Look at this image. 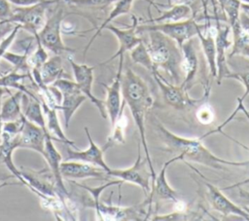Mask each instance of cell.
Returning a JSON list of instances; mask_svg holds the SVG:
<instances>
[{"label":"cell","mask_w":249,"mask_h":221,"mask_svg":"<svg viewBox=\"0 0 249 221\" xmlns=\"http://www.w3.org/2000/svg\"><path fill=\"white\" fill-rule=\"evenodd\" d=\"M122 95L130 110L131 116L138 129L139 139L144 148L145 159L151 170L153 182L157 174L150 157L145 129V118L147 111L153 104V98L147 84L130 68H127L122 75Z\"/></svg>","instance_id":"6da1fadb"},{"label":"cell","mask_w":249,"mask_h":221,"mask_svg":"<svg viewBox=\"0 0 249 221\" xmlns=\"http://www.w3.org/2000/svg\"><path fill=\"white\" fill-rule=\"evenodd\" d=\"M156 129L163 144L164 150L175 154V156L179 155L182 161L188 160L215 169H224V166H249V160L235 162L217 157L202 144L200 138H188L174 134L160 123L156 125Z\"/></svg>","instance_id":"7a4b0ae2"},{"label":"cell","mask_w":249,"mask_h":221,"mask_svg":"<svg viewBox=\"0 0 249 221\" xmlns=\"http://www.w3.org/2000/svg\"><path fill=\"white\" fill-rule=\"evenodd\" d=\"M148 40L145 43L151 58L157 68L166 71L171 79V83L180 85L184 79L182 70L183 55L178 44L163 33L151 30L148 31Z\"/></svg>","instance_id":"3957f363"},{"label":"cell","mask_w":249,"mask_h":221,"mask_svg":"<svg viewBox=\"0 0 249 221\" xmlns=\"http://www.w3.org/2000/svg\"><path fill=\"white\" fill-rule=\"evenodd\" d=\"M207 23L205 24H198L194 18H190L180 21H172V22H159V23H150V24H141L136 25L135 31L137 34L148 32L151 30H157L164 35L168 36L169 38L173 39L178 46H181L188 40L193 39L195 36H197L198 32L203 30Z\"/></svg>","instance_id":"277c9868"},{"label":"cell","mask_w":249,"mask_h":221,"mask_svg":"<svg viewBox=\"0 0 249 221\" xmlns=\"http://www.w3.org/2000/svg\"><path fill=\"white\" fill-rule=\"evenodd\" d=\"M54 0H43L38 4L27 7H17L12 10L7 19L0 21V24L16 23L20 24L21 28L27 30L32 35L38 33L47 20V11Z\"/></svg>","instance_id":"5b68a950"},{"label":"cell","mask_w":249,"mask_h":221,"mask_svg":"<svg viewBox=\"0 0 249 221\" xmlns=\"http://www.w3.org/2000/svg\"><path fill=\"white\" fill-rule=\"evenodd\" d=\"M213 4L214 19H215V45H216V64H217V83L221 84L223 79L228 78L229 74L231 72L228 65L227 60V50L231 46L232 39H230V34L231 33V26L229 24H224L220 20L217 0H211Z\"/></svg>","instance_id":"8992f818"},{"label":"cell","mask_w":249,"mask_h":221,"mask_svg":"<svg viewBox=\"0 0 249 221\" xmlns=\"http://www.w3.org/2000/svg\"><path fill=\"white\" fill-rule=\"evenodd\" d=\"M64 17L63 8H57L47 18L42 29L36 33L44 48L53 52L55 55H60L65 52L74 53V50L65 46L61 38V24Z\"/></svg>","instance_id":"52a82bcc"},{"label":"cell","mask_w":249,"mask_h":221,"mask_svg":"<svg viewBox=\"0 0 249 221\" xmlns=\"http://www.w3.org/2000/svg\"><path fill=\"white\" fill-rule=\"evenodd\" d=\"M141 141H138L137 157L133 165L126 168H110L106 173L108 176L116 177L123 182H128L139 186L148 195L151 191L150 180L152 178V173L149 168L146 159L142 160L141 155Z\"/></svg>","instance_id":"ba28073f"},{"label":"cell","mask_w":249,"mask_h":221,"mask_svg":"<svg viewBox=\"0 0 249 221\" xmlns=\"http://www.w3.org/2000/svg\"><path fill=\"white\" fill-rule=\"evenodd\" d=\"M152 75L156 83L158 84L166 104L176 110H185L187 108L194 107L197 104H200L202 102L201 100H204L206 97V92L199 99H194L190 97V95L188 94V91L183 86L169 83L160 74L158 70L154 71Z\"/></svg>","instance_id":"9c48e42d"},{"label":"cell","mask_w":249,"mask_h":221,"mask_svg":"<svg viewBox=\"0 0 249 221\" xmlns=\"http://www.w3.org/2000/svg\"><path fill=\"white\" fill-rule=\"evenodd\" d=\"M60 92L62 98L57 110H60L63 114L65 129H68L72 116L81 104L87 99V96L79 90L75 81H71L66 78H59L53 84Z\"/></svg>","instance_id":"30bf717a"},{"label":"cell","mask_w":249,"mask_h":221,"mask_svg":"<svg viewBox=\"0 0 249 221\" xmlns=\"http://www.w3.org/2000/svg\"><path fill=\"white\" fill-rule=\"evenodd\" d=\"M68 61L71 65L73 75L75 82L79 88V90L87 96L88 99L90 100L92 104L95 105V107L98 109L101 117L103 119L107 118V113L105 109V103L104 100H101L97 98L92 93V83H93V66H89L85 63H77L73 60L72 57H68Z\"/></svg>","instance_id":"8fae6325"},{"label":"cell","mask_w":249,"mask_h":221,"mask_svg":"<svg viewBox=\"0 0 249 221\" xmlns=\"http://www.w3.org/2000/svg\"><path fill=\"white\" fill-rule=\"evenodd\" d=\"M180 160L182 159L179 155H176L175 157L171 158L170 160H168L163 164L160 172L156 175L155 180L152 182L151 191L147 195V200L149 201L150 206L152 205V203L154 202V200L171 202L174 203H179L181 202L179 194L168 184L166 179V170L168 166L172 163Z\"/></svg>","instance_id":"7c38bea8"},{"label":"cell","mask_w":249,"mask_h":221,"mask_svg":"<svg viewBox=\"0 0 249 221\" xmlns=\"http://www.w3.org/2000/svg\"><path fill=\"white\" fill-rule=\"evenodd\" d=\"M124 56L119 57V66L117 74L110 86L102 84L106 90V98L104 100L107 117L110 120L111 128H113L119 118L122 108L124 106V100L121 101L122 95V75H123Z\"/></svg>","instance_id":"4fadbf2b"},{"label":"cell","mask_w":249,"mask_h":221,"mask_svg":"<svg viewBox=\"0 0 249 221\" xmlns=\"http://www.w3.org/2000/svg\"><path fill=\"white\" fill-rule=\"evenodd\" d=\"M204 185L207 189L206 196L208 203L214 210L220 212L225 216L235 215L249 221V209L247 208V206L240 207L239 205L231 202L228 197H226L223 192L215 185L206 181L204 182Z\"/></svg>","instance_id":"5bb4252c"},{"label":"cell","mask_w":249,"mask_h":221,"mask_svg":"<svg viewBox=\"0 0 249 221\" xmlns=\"http://www.w3.org/2000/svg\"><path fill=\"white\" fill-rule=\"evenodd\" d=\"M85 132L86 135L89 139V147L86 150L83 151H77V150H73L71 149L70 145H67L66 148V153H67V161H79V162H83V163H87V164H90L93 166H96L100 168H102L103 170H105L106 172L111 168L108 166V165L105 163L104 160V152L107 150L104 146L102 148H100L98 145L95 144V142L93 141L89 129L86 127L85 129Z\"/></svg>","instance_id":"9a60e30c"},{"label":"cell","mask_w":249,"mask_h":221,"mask_svg":"<svg viewBox=\"0 0 249 221\" xmlns=\"http://www.w3.org/2000/svg\"><path fill=\"white\" fill-rule=\"evenodd\" d=\"M44 159L49 165V167L52 171L54 185L56 188V193L59 198L63 201L65 197H67L68 192L63 183L62 175L60 172V164L62 162V157L60 153L57 151L53 144V139L52 135L47 132L46 133V140H45V155Z\"/></svg>","instance_id":"2e32d148"},{"label":"cell","mask_w":249,"mask_h":221,"mask_svg":"<svg viewBox=\"0 0 249 221\" xmlns=\"http://www.w3.org/2000/svg\"><path fill=\"white\" fill-rule=\"evenodd\" d=\"M132 19H133L132 25L128 28H125V29L116 27L113 24H108V25L105 26L104 29H108L109 31H111L117 37V40H118V43H119V48H118V51L116 52L115 55H113L110 58H108L104 62L100 63V65H104V64L112 61L113 59L117 58V57L124 56L126 52H130L136 45H138L143 40L142 38L137 36V33L135 31V28H136V25H137L136 18L132 17Z\"/></svg>","instance_id":"e0dca14e"},{"label":"cell","mask_w":249,"mask_h":221,"mask_svg":"<svg viewBox=\"0 0 249 221\" xmlns=\"http://www.w3.org/2000/svg\"><path fill=\"white\" fill-rule=\"evenodd\" d=\"M60 172L62 177L70 179H105V177H108L106 171L103 170L102 168L79 161H66L63 163L61 162Z\"/></svg>","instance_id":"ac0fdd59"},{"label":"cell","mask_w":249,"mask_h":221,"mask_svg":"<svg viewBox=\"0 0 249 221\" xmlns=\"http://www.w3.org/2000/svg\"><path fill=\"white\" fill-rule=\"evenodd\" d=\"M23 125L19 132V148H27L45 155L46 133L40 127L28 121L22 114Z\"/></svg>","instance_id":"d6986e66"},{"label":"cell","mask_w":249,"mask_h":221,"mask_svg":"<svg viewBox=\"0 0 249 221\" xmlns=\"http://www.w3.org/2000/svg\"><path fill=\"white\" fill-rule=\"evenodd\" d=\"M181 51L183 55L182 70L184 73V79L180 85L188 91L191 88V85L195 80L198 70V58L193 39L186 41L181 46Z\"/></svg>","instance_id":"ffe728a7"},{"label":"cell","mask_w":249,"mask_h":221,"mask_svg":"<svg viewBox=\"0 0 249 221\" xmlns=\"http://www.w3.org/2000/svg\"><path fill=\"white\" fill-rule=\"evenodd\" d=\"M0 143V159L4 162L8 169L17 177L21 184L26 185L24 179L21 176L20 170L18 169L13 162V153L17 148H19V133L11 135L7 132H3L1 135Z\"/></svg>","instance_id":"44dd1931"},{"label":"cell","mask_w":249,"mask_h":221,"mask_svg":"<svg viewBox=\"0 0 249 221\" xmlns=\"http://www.w3.org/2000/svg\"><path fill=\"white\" fill-rule=\"evenodd\" d=\"M21 110L23 116L28 121L40 127L45 132H49L46 126L43 107L37 97H32L23 92L21 97Z\"/></svg>","instance_id":"7402d4cb"},{"label":"cell","mask_w":249,"mask_h":221,"mask_svg":"<svg viewBox=\"0 0 249 221\" xmlns=\"http://www.w3.org/2000/svg\"><path fill=\"white\" fill-rule=\"evenodd\" d=\"M210 23L207 26L198 32L197 37L199 38L202 52L205 55L210 75L213 78L217 77V64H216V45H215V36L213 34V28L210 27Z\"/></svg>","instance_id":"603a6c76"},{"label":"cell","mask_w":249,"mask_h":221,"mask_svg":"<svg viewBox=\"0 0 249 221\" xmlns=\"http://www.w3.org/2000/svg\"><path fill=\"white\" fill-rule=\"evenodd\" d=\"M42 107H43L44 113L47 116V122H46L47 129L49 133L52 135L53 139L55 141L64 143L66 145H70L71 147H74L75 142L69 139L65 135L64 131L62 130V128L59 124V120L57 117V109L48 105L44 100H42Z\"/></svg>","instance_id":"cb8c5ba5"},{"label":"cell","mask_w":249,"mask_h":221,"mask_svg":"<svg viewBox=\"0 0 249 221\" xmlns=\"http://www.w3.org/2000/svg\"><path fill=\"white\" fill-rule=\"evenodd\" d=\"M231 29L232 43L229 56L240 55L249 58V33L241 27L239 21L231 26Z\"/></svg>","instance_id":"d4e9b609"},{"label":"cell","mask_w":249,"mask_h":221,"mask_svg":"<svg viewBox=\"0 0 249 221\" xmlns=\"http://www.w3.org/2000/svg\"><path fill=\"white\" fill-rule=\"evenodd\" d=\"M193 10L190 6L185 4H175L168 10L160 13L157 18H151L145 23H159V22H172L180 21L192 18Z\"/></svg>","instance_id":"484cf974"},{"label":"cell","mask_w":249,"mask_h":221,"mask_svg":"<svg viewBox=\"0 0 249 221\" xmlns=\"http://www.w3.org/2000/svg\"><path fill=\"white\" fill-rule=\"evenodd\" d=\"M134 0H118L116 1L114 4V7L112 9V11L110 12V14L107 16V18L104 19V21L98 26V28L96 29L95 33L92 35V37L90 38V40L89 41V43L87 44L85 50H84V58L86 57V54L88 52V50L89 49L90 45L93 43V41L96 39V37L101 33V31L105 28L106 25L110 24L115 18H117L120 16L128 14L130 12V9L132 7Z\"/></svg>","instance_id":"4316f807"},{"label":"cell","mask_w":249,"mask_h":221,"mask_svg":"<svg viewBox=\"0 0 249 221\" xmlns=\"http://www.w3.org/2000/svg\"><path fill=\"white\" fill-rule=\"evenodd\" d=\"M22 92L18 91L16 93H11L10 96L1 104L0 117L3 122L15 121L22 115L21 97Z\"/></svg>","instance_id":"83f0119b"},{"label":"cell","mask_w":249,"mask_h":221,"mask_svg":"<svg viewBox=\"0 0 249 221\" xmlns=\"http://www.w3.org/2000/svg\"><path fill=\"white\" fill-rule=\"evenodd\" d=\"M42 80L45 85H51L55 80L62 78L64 69L62 65V59L60 55H55L51 58H48L40 68Z\"/></svg>","instance_id":"f1b7e54d"},{"label":"cell","mask_w":249,"mask_h":221,"mask_svg":"<svg viewBox=\"0 0 249 221\" xmlns=\"http://www.w3.org/2000/svg\"><path fill=\"white\" fill-rule=\"evenodd\" d=\"M25 78H29L30 80L33 81L31 73H20L19 71L14 69L8 74L0 75V87H5L8 89L14 88L32 97H36L32 92H30V91L26 88V86L21 83V81H23Z\"/></svg>","instance_id":"f546056e"},{"label":"cell","mask_w":249,"mask_h":221,"mask_svg":"<svg viewBox=\"0 0 249 221\" xmlns=\"http://www.w3.org/2000/svg\"><path fill=\"white\" fill-rule=\"evenodd\" d=\"M130 58L134 63L145 67L151 74L154 71L158 70L151 58V55L143 40L130 51Z\"/></svg>","instance_id":"4dcf8cb0"},{"label":"cell","mask_w":249,"mask_h":221,"mask_svg":"<svg viewBox=\"0 0 249 221\" xmlns=\"http://www.w3.org/2000/svg\"><path fill=\"white\" fill-rule=\"evenodd\" d=\"M220 8L222 9L226 20L230 26H232L239 21L240 5L241 2L238 0H217Z\"/></svg>","instance_id":"1f68e13d"},{"label":"cell","mask_w":249,"mask_h":221,"mask_svg":"<svg viewBox=\"0 0 249 221\" xmlns=\"http://www.w3.org/2000/svg\"><path fill=\"white\" fill-rule=\"evenodd\" d=\"M30 55V52H23V54H15L12 52H6L2 58L9 61L13 66L14 69L18 71H21V73H30L31 68L28 63V56Z\"/></svg>","instance_id":"d6a6232c"},{"label":"cell","mask_w":249,"mask_h":221,"mask_svg":"<svg viewBox=\"0 0 249 221\" xmlns=\"http://www.w3.org/2000/svg\"><path fill=\"white\" fill-rule=\"evenodd\" d=\"M118 0H65L69 5L88 8H104L114 4Z\"/></svg>","instance_id":"836d02e7"},{"label":"cell","mask_w":249,"mask_h":221,"mask_svg":"<svg viewBox=\"0 0 249 221\" xmlns=\"http://www.w3.org/2000/svg\"><path fill=\"white\" fill-rule=\"evenodd\" d=\"M196 119L202 125H209L214 120V111L207 103H200L196 110Z\"/></svg>","instance_id":"e575fe53"},{"label":"cell","mask_w":249,"mask_h":221,"mask_svg":"<svg viewBox=\"0 0 249 221\" xmlns=\"http://www.w3.org/2000/svg\"><path fill=\"white\" fill-rule=\"evenodd\" d=\"M19 29H21V25L20 24H16V26L11 30V32L1 40V42H0V58H2L3 55L8 51L9 47L14 42V40H15V38H16ZM0 75H2L1 72H0Z\"/></svg>","instance_id":"d590c367"},{"label":"cell","mask_w":249,"mask_h":221,"mask_svg":"<svg viewBox=\"0 0 249 221\" xmlns=\"http://www.w3.org/2000/svg\"><path fill=\"white\" fill-rule=\"evenodd\" d=\"M189 215L183 212L182 209H178L172 213L163 214V215H155L151 220L153 221H178V220H188Z\"/></svg>","instance_id":"8d00e7d4"},{"label":"cell","mask_w":249,"mask_h":221,"mask_svg":"<svg viewBox=\"0 0 249 221\" xmlns=\"http://www.w3.org/2000/svg\"><path fill=\"white\" fill-rule=\"evenodd\" d=\"M228 79H235L240 81L243 84L245 88V92L240 98L244 100L245 97L249 95V69L244 72H231L228 76Z\"/></svg>","instance_id":"74e56055"},{"label":"cell","mask_w":249,"mask_h":221,"mask_svg":"<svg viewBox=\"0 0 249 221\" xmlns=\"http://www.w3.org/2000/svg\"><path fill=\"white\" fill-rule=\"evenodd\" d=\"M11 12L10 2L8 0H0V21L7 19Z\"/></svg>","instance_id":"f35d334b"},{"label":"cell","mask_w":249,"mask_h":221,"mask_svg":"<svg viewBox=\"0 0 249 221\" xmlns=\"http://www.w3.org/2000/svg\"><path fill=\"white\" fill-rule=\"evenodd\" d=\"M235 188H237V190H238L237 197H238V200L243 204V206H249V191L242 189L239 186H237Z\"/></svg>","instance_id":"ab89813d"},{"label":"cell","mask_w":249,"mask_h":221,"mask_svg":"<svg viewBox=\"0 0 249 221\" xmlns=\"http://www.w3.org/2000/svg\"><path fill=\"white\" fill-rule=\"evenodd\" d=\"M10 3L18 6V7H27V6H32L35 4H38L39 2L43 0H8Z\"/></svg>","instance_id":"60d3db41"},{"label":"cell","mask_w":249,"mask_h":221,"mask_svg":"<svg viewBox=\"0 0 249 221\" xmlns=\"http://www.w3.org/2000/svg\"><path fill=\"white\" fill-rule=\"evenodd\" d=\"M239 22H240L241 27L249 33V18L246 17L241 12H240V15H239Z\"/></svg>","instance_id":"b9f144b4"},{"label":"cell","mask_w":249,"mask_h":221,"mask_svg":"<svg viewBox=\"0 0 249 221\" xmlns=\"http://www.w3.org/2000/svg\"><path fill=\"white\" fill-rule=\"evenodd\" d=\"M240 12L243 13L246 17L249 18V4L241 3V5H240Z\"/></svg>","instance_id":"7bdbcfd3"},{"label":"cell","mask_w":249,"mask_h":221,"mask_svg":"<svg viewBox=\"0 0 249 221\" xmlns=\"http://www.w3.org/2000/svg\"><path fill=\"white\" fill-rule=\"evenodd\" d=\"M247 183H249V178H248V179H246V180H243V181H241V182H238V183L232 184L231 186L225 187V188H223L222 190H230V189H232V188H235V187H237V186H241V185H244V184H247Z\"/></svg>","instance_id":"ee69618b"},{"label":"cell","mask_w":249,"mask_h":221,"mask_svg":"<svg viewBox=\"0 0 249 221\" xmlns=\"http://www.w3.org/2000/svg\"><path fill=\"white\" fill-rule=\"evenodd\" d=\"M8 93L9 95L12 93L11 91L8 89V88H5V87H0V105H1V98L4 94Z\"/></svg>","instance_id":"f6af8a7d"},{"label":"cell","mask_w":249,"mask_h":221,"mask_svg":"<svg viewBox=\"0 0 249 221\" xmlns=\"http://www.w3.org/2000/svg\"><path fill=\"white\" fill-rule=\"evenodd\" d=\"M14 177V175H10V176H7V175H0V181H3V180H6V179H10Z\"/></svg>","instance_id":"bcb514c9"},{"label":"cell","mask_w":249,"mask_h":221,"mask_svg":"<svg viewBox=\"0 0 249 221\" xmlns=\"http://www.w3.org/2000/svg\"><path fill=\"white\" fill-rule=\"evenodd\" d=\"M16 183H7V182H4V183H1L0 184V190L2 189V188H4L5 186H10V185H15Z\"/></svg>","instance_id":"7dc6e473"},{"label":"cell","mask_w":249,"mask_h":221,"mask_svg":"<svg viewBox=\"0 0 249 221\" xmlns=\"http://www.w3.org/2000/svg\"><path fill=\"white\" fill-rule=\"evenodd\" d=\"M3 124H4V122L2 121V119L0 117V137H1L2 133H3Z\"/></svg>","instance_id":"c3c4849f"},{"label":"cell","mask_w":249,"mask_h":221,"mask_svg":"<svg viewBox=\"0 0 249 221\" xmlns=\"http://www.w3.org/2000/svg\"><path fill=\"white\" fill-rule=\"evenodd\" d=\"M240 1L241 3H245V4H249V0H238Z\"/></svg>","instance_id":"681fc988"},{"label":"cell","mask_w":249,"mask_h":221,"mask_svg":"<svg viewBox=\"0 0 249 221\" xmlns=\"http://www.w3.org/2000/svg\"><path fill=\"white\" fill-rule=\"evenodd\" d=\"M206 1H208V0H206Z\"/></svg>","instance_id":"f907efd6"}]
</instances>
